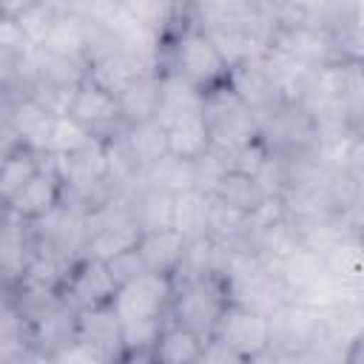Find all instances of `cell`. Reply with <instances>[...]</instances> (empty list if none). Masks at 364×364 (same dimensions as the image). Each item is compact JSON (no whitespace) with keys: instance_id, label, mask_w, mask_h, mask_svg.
<instances>
[{"instance_id":"cb8c5ba5","label":"cell","mask_w":364,"mask_h":364,"mask_svg":"<svg viewBox=\"0 0 364 364\" xmlns=\"http://www.w3.org/2000/svg\"><path fill=\"white\" fill-rule=\"evenodd\" d=\"M40 46L54 51V54L88 63V26L77 14H71L65 6V11L57 17V23L51 26V31L46 34V40Z\"/></svg>"},{"instance_id":"7c38bea8","label":"cell","mask_w":364,"mask_h":364,"mask_svg":"<svg viewBox=\"0 0 364 364\" xmlns=\"http://www.w3.org/2000/svg\"><path fill=\"white\" fill-rule=\"evenodd\" d=\"M63 196H65V185L48 159L11 199H6V210L17 213L26 222H37L46 213H51L63 202Z\"/></svg>"},{"instance_id":"603a6c76","label":"cell","mask_w":364,"mask_h":364,"mask_svg":"<svg viewBox=\"0 0 364 364\" xmlns=\"http://www.w3.org/2000/svg\"><path fill=\"white\" fill-rule=\"evenodd\" d=\"M131 202H134V219L142 233L171 228V222H173V196L171 193L142 182L131 191Z\"/></svg>"},{"instance_id":"7a4b0ae2","label":"cell","mask_w":364,"mask_h":364,"mask_svg":"<svg viewBox=\"0 0 364 364\" xmlns=\"http://www.w3.org/2000/svg\"><path fill=\"white\" fill-rule=\"evenodd\" d=\"M205 122L210 131V142L216 151L233 156L245 145L262 136V125L256 111L233 91L230 82H222L205 91Z\"/></svg>"},{"instance_id":"30bf717a","label":"cell","mask_w":364,"mask_h":364,"mask_svg":"<svg viewBox=\"0 0 364 364\" xmlns=\"http://www.w3.org/2000/svg\"><path fill=\"white\" fill-rule=\"evenodd\" d=\"M117 276L111 270V264L105 259H97V256H82L65 284H63V296L77 307V310H85V307H100V304H111L114 296H117Z\"/></svg>"},{"instance_id":"83f0119b","label":"cell","mask_w":364,"mask_h":364,"mask_svg":"<svg viewBox=\"0 0 364 364\" xmlns=\"http://www.w3.org/2000/svg\"><path fill=\"white\" fill-rule=\"evenodd\" d=\"M46 162H48V156H43L31 148H14V151L3 154V168H0V196H3V202L11 199Z\"/></svg>"},{"instance_id":"277c9868","label":"cell","mask_w":364,"mask_h":364,"mask_svg":"<svg viewBox=\"0 0 364 364\" xmlns=\"http://www.w3.org/2000/svg\"><path fill=\"white\" fill-rule=\"evenodd\" d=\"M54 119H57V114H51L31 94L6 97V102H3V154L14 151V148H31V151L48 156Z\"/></svg>"},{"instance_id":"1f68e13d","label":"cell","mask_w":364,"mask_h":364,"mask_svg":"<svg viewBox=\"0 0 364 364\" xmlns=\"http://www.w3.org/2000/svg\"><path fill=\"white\" fill-rule=\"evenodd\" d=\"M51 361H63V364H102V361H111V355L100 347H94L91 341L74 336L71 341H65L54 355Z\"/></svg>"},{"instance_id":"ba28073f","label":"cell","mask_w":364,"mask_h":364,"mask_svg":"<svg viewBox=\"0 0 364 364\" xmlns=\"http://www.w3.org/2000/svg\"><path fill=\"white\" fill-rule=\"evenodd\" d=\"M270 321V358H287V361H301V353L310 347L316 338L318 327V313L301 301H284L279 310L267 316ZM264 355V358H267Z\"/></svg>"},{"instance_id":"ac0fdd59","label":"cell","mask_w":364,"mask_h":364,"mask_svg":"<svg viewBox=\"0 0 364 364\" xmlns=\"http://www.w3.org/2000/svg\"><path fill=\"white\" fill-rule=\"evenodd\" d=\"M128 151V156L136 162V168L145 171L168 154V131L156 122V119H145V122H134V125H125L119 134H117Z\"/></svg>"},{"instance_id":"836d02e7","label":"cell","mask_w":364,"mask_h":364,"mask_svg":"<svg viewBox=\"0 0 364 364\" xmlns=\"http://www.w3.org/2000/svg\"><path fill=\"white\" fill-rule=\"evenodd\" d=\"M34 3H40V0H0L3 17H17V14H23L26 9H31Z\"/></svg>"},{"instance_id":"e0dca14e","label":"cell","mask_w":364,"mask_h":364,"mask_svg":"<svg viewBox=\"0 0 364 364\" xmlns=\"http://www.w3.org/2000/svg\"><path fill=\"white\" fill-rule=\"evenodd\" d=\"M139 74H148L142 71L119 46H111L105 51H100L97 57L88 60V80L97 82L100 88L111 91V94H122Z\"/></svg>"},{"instance_id":"f1b7e54d","label":"cell","mask_w":364,"mask_h":364,"mask_svg":"<svg viewBox=\"0 0 364 364\" xmlns=\"http://www.w3.org/2000/svg\"><path fill=\"white\" fill-rule=\"evenodd\" d=\"M71 14H77L80 20H85L94 28L108 31L111 37L119 31V26L131 17L122 0H68L65 3Z\"/></svg>"},{"instance_id":"f546056e","label":"cell","mask_w":364,"mask_h":364,"mask_svg":"<svg viewBox=\"0 0 364 364\" xmlns=\"http://www.w3.org/2000/svg\"><path fill=\"white\" fill-rule=\"evenodd\" d=\"M213 142H210V131H208V122H205V114L202 117H193V119H185L173 128H168V151L176 154V156H185V159H199L205 151H210Z\"/></svg>"},{"instance_id":"5b68a950","label":"cell","mask_w":364,"mask_h":364,"mask_svg":"<svg viewBox=\"0 0 364 364\" xmlns=\"http://www.w3.org/2000/svg\"><path fill=\"white\" fill-rule=\"evenodd\" d=\"M171 299H173V276L142 270L139 276L122 282L114 296V310L128 321H145V318H165L171 313Z\"/></svg>"},{"instance_id":"44dd1931","label":"cell","mask_w":364,"mask_h":364,"mask_svg":"<svg viewBox=\"0 0 364 364\" xmlns=\"http://www.w3.org/2000/svg\"><path fill=\"white\" fill-rule=\"evenodd\" d=\"M210 205H213V196L199 191V188H188V191L176 193L173 196V222H171V228H176L185 239L208 236V230H210Z\"/></svg>"},{"instance_id":"484cf974","label":"cell","mask_w":364,"mask_h":364,"mask_svg":"<svg viewBox=\"0 0 364 364\" xmlns=\"http://www.w3.org/2000/svg\"><path fill=\"white\" fill-rule=\"evenodd\" d=\"M145 185L151 188H159L171 196L188 191V188H196V168H193V159H185V156H176V154H165L159 156L148 171H145Z\"/></svg>"},{"instance_id":"2e32d148","label":"cell","mask_w":364,"mask_h":364,"mask_svg":"<svg viewBox=\"0 0 364 364\" xmlns=\"http://www.w3.org/2000/svg\"><path fill=\"white\" fill-rule=\"evenodd\" d=\"M188 239L176 230V228H162V230H148L139 236L136 250L142 256L145 270L154 273H165V276H176L182 267V256H185Z\"/></svg>"},{"instance_id":"9c48e42d","label":"cell","mask_w":364,"mask_h":364,"mask_svg":"<svg viewBox=\"0 0 364 364\" xmlns=\"http://www.w3.org/2000/svg\"><path fill=\"white\" fill-rule=\"evenodd\" d=\"M228 82H230L233 91H236V94L256 111L259 122H262L264 117H270L273 111H279L282 105L290 102L287 94H284V88H282V82L276 80V74H273V68H270V63H267L264 54H262V57H253V60H245V63H239V65H233Z\"/></svg>"},{"instance_id":"3957f363","label":"cell","mask_w":364,"mask_h":364,"mask_svg":"<svg viewBox=\"0 0 364 364\" xmlns=\"http://www.w3.org/2000/svg\"><path fill=\"white\" fill-rule=\"evenodd\" d=\"M230 301L225 276H176L171 299V321L185 324L202 336H210L225 304Z\"/></svg>"},{"instance_id":"9a60e30c","label":"cell","mask_w":364,"mask_h":364,"mask_svg":"<svg viewBox=\"0 0 364 364\" xmlns=\"http://www.w3.org/2000/svg\"><path fill=\"white\" fill-rule=\"evenodd\" d=\"M122 318L117 316L114 304H100V307H85L77 313V336L91 341L94 347L105 350L111 358L125 355L122 344Z\"/></svg>"},{"instance_id":"4dcf8cb0","label":"cell","mask_w":364,"mask_h":364,"mask_svg":"<svg viewBox=\"0 0 364 364\" xmlns=\"http://www.w3.org/2000/svg\"><path fill=\"white\" fill-rule=\"evenodd\" d=\"M97 134H91L82 122H77L71 114H63L54 119V131H51V148H48V156H57V154H68L80 145H85L88 139H94Z\"/></svg>"},{"instance_id":"4316f807","label":"cell","mask_w":364,"mask_h":364,"mask_svg":"<svg viewBox=\"0 0 364 364\" xmlns=\"http://www.w3.org/2000/svg\"><path fill=\"white\" fill-rule=\"evenodd\" d=\"M341 102L353 134L364 136V63L341 57Z\"/></svg>"},{"instance_id":"d6a6232c","label":"cell","mask_w":364,"mask_h":364,"mask_svg":"<svg viewBox=\"0 0 364 364\" xmlns=\"http://www.w3.org/2000/svg\"><path fill=\"white\" fill-rule=\"evenodd\" d=\"M108 264H111V270H114V276H117V282H119V284H122V282H128V279H134V276H139V273L145 270L142 256H139V250H136V247H131V250H125V253H119V256L108 259Z\"/></svg>"},{"instance_id":"d4e9b609","label":"cell","mask_w":364,"mask_h":364,"mask_svg":"<svg viewBox=\"0 0 364 364\" xmlns=\"http://www.w3.org/2000/svg\"><path fill=\"white\" fill-rule=\"evenodd\" d=\"M213 196H216L219 202H225V205H230V208L247 213V216H253V213L267 202V196L262 193L256 176H253V173H245V171H239V168H228V173H225V176L219 179V185H216Z\"/></svg>"},{"instance_id":"d590c367","label":"cell","mask_w":364,"mask_h":364,"mask_svg":"<svg viewBox=\"0 0 364 364\" xmlns=\"http://www.w3.org/2000/svg\"><path fill=\"white\" fill-rule=\"evenodd\" d=\"M63 3H68V0H63Z\"/></svg>"},{"instance_id":"52a82bcc","label":"cell","mask_w":364,"mask_h":364,"mask_svg":"<svg viewBox=\"0 0 364 364\" xmlns=\"http://www.w3.org/2000/svg\"><path fill=\"white\" fill-rule=\"evenodd\" d=\"M213 338H219L222 344H228L230 350H236L245 358H264L270 350V321L264 313L242 304V301H228L213 333Z\"/></svg>"},{"instance_id":"e575fe53","label":"cell","mask_w":364,"mask_h":364,"mask_svg":"<svg viewBox=\"0 0 364 364\" xmlns=\"http://www.w3.org/2000/svg\"><path fill=\"white\" fill-rule=\"evenodd\" d=\"M347 361H350V364H364V330L353 338V344H350V350H347Z\"/></svg>"},{"instance_id":"8fae6325","label":"cell","mask_w":364,"mask_h":364,"mask_svg":"<svg viewBox=\"0 0 364 364\" xmlns=\"http://www.w3.org/2000/svg\"><path fill=\"white\" fill-rule=\"evenodd\" d=\"M68 114H71L77 122H82L91 134H97V136H102V139H108V136H114L117 131L125 128V119H122L117 94L100 88V85L91 82V80H85V82L77 88Z\"/></svg>"},{"instance_id":"6da1fadb","label":"cell","mask_w":364,"mask_h":364,"mask_svg":"<svg viewBox=\"0 0 364 364\" xmlns=\"http://www.w3.org/2000/svg\"><path fill=\"white\" fill-rule=\"evenodd\" d=\"M162 71H176L193 85L210 91L230 77V63L210 40V34L193 20L191 6L176 23V28L165 37V63Z\"/></svg>"},{"instance_id":"ffe728a7","label":"cell","mask_w":364,"mask_h":364,"mask_svg":"<svg viewBox=\"0 0 364 364\" xmlns=\"http://www.w3.org/2000/svg\"><path fill=\"white\" fill-rule=\"evenodd\" d=\"M208 336L185 327V324H165L156 347H154V361H165V364H191V361H202V350H205Z\"/></svg>"},{"instance_id":"5bb4252c","label":"cell","mask_w":364,"mask_h":364,"mask_svg":"<svg viewBox=\"0 0 364 364\" xmlns=\"http://www.w3.org/2000/svg\"><path fill=\"white\" fill-rule=\"evenodd\" d=\"M34 253H37V242H34L31 222L6 210L3 236H0V267H3V276H6L9 287H14L26 276Z\"/></svg>"},{"instance_id":"7402d4cb","label":"cell","mask_w":364,"mask_h":364,"mask_svg":"<svg viewBox=\"0 0 364 364\" xmlns=\"http://www.w3.org/2000/svg\"><path fill=\"white\" fill-rule=\"evenodd\" d=\"M279 276H282V282H284V287H287V293H290V299H296L304 287H310L327 267H324V259H321V253H316V250H310L307 245H296L287 256H282L279 259Z\"/></svg>"},{"instance_id":"4fadbf2b","label":"cell","mask_w":364,"mask_h":364,"mask_svg":"<svg viewBox=\"0 0 364 364\" xmlns=\"http://www.w3.org/2000/svg\"><path fill=\"white\" fill-rule=\"evenodd\" d=\"M205 114V88L193 85L176 71H162V97H159V111L156 122L168 131L185 119L202 117Z\"/></svg>"},{"instance_id":"d6986e66","label":"cell","mask_w":364,"mask_h":364,"mask_svg":"<svg viewBox=\"0 0 364 364\" xmlns=\"http://www.w3.org/2000/svg\"><path fill=\"white\" fill-rule=\"evenodd\" d=\"M159 97H162V71L139 74V77L117 97L125 125L145 122V119H156Z\"/></svg>"},{"instance_id":"8992f818","label":"cell","mask_w":364,"mask_h":364,"mask_svg":"<svg viewBox=\"0 0 364 364\" xmlns=\"http://www.w3.org/2000/svg\"><path fill=\"white\" fill-rule=\"evenodd\" d=\"M270 48L282 51L284 57H290L293 63H299L304 68H321V65L341 57L336 34L327 26L307 23V20H293V17H284L279 23Z\"/></svg>"}]
</instances>
